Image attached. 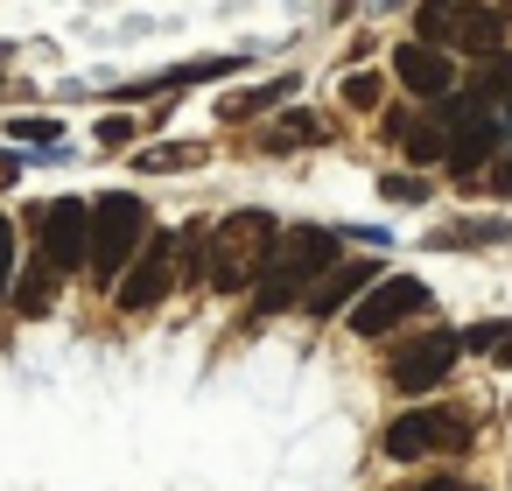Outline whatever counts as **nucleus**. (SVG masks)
<instances>
[{"mask_svg": "<svg viewBox=\"0 0 512 491\" xmlns=\"http://www.w3.org/2000/svg\"><path fill=\"white\" fill-rule=\"evenodd\" d=\"M330 267H337V232H330V225L288 232V239L267 253V267L253 274V309H267V316L295 309L302 288H316V274H330Z\"/></svg>", "mask_w": 512, "mask_h": 491, "instance_id": "1", "label": "nucleus"}, {"mask_svg": "<svg viewBox=\"0 0 512 491\" xmlns=\"http://www.w3.org/2000/svg\"><path fill=\"white\" fill-rule=\"evenodd\" d=\"M281 246V225H274V211H232L218 232H204V281L211 288H225V295H239L260 267H267V253Z\"/></svg>", "mask_w": 512, "mask_h": 491, "instance_id": "2", "label": "nucleus"}, {"mask_svg": "<svg viewBox=\"0 0 512 491\" xmlns=\"http://www.w3.org/2000/svg\"><path fill=\"white\" fill-rule=\"evenodd\" d=\"M141 239H148V204H141L134 190H106V197L92 204V253H85V267H92L99 281H120V267L134 260Z\"/></svg>", "mask_w": 512, "mask_h": 491, "instance_id": "3", "label": "nucleus"}, {"mask_svg": "<svg viewBox=\"0 0 512 491\" xmlns=\"http://www.w3.org/2000/svg\"><path fill=\"white\" fill-rule=\"evenodd\" d=\"M435 120H442V162L470 183V176L491 162L498 134H505V127H498V113H491V106H477V99H449Z\"/></svg>", "mask_w": 512, "mask_h": 491, "instance_id": "4", "label": "nucleus"}, {"mask_svg": "<svg viewBox=\"0 0 512 491\" xmlns=\"http://www.w3.org/2000/svg\"><path fill=\"white\" fill-rule=\"evenodd\" d=\"M169 288H176V239H169V232H148V239L134 246V260L120 267L113 302H120L127 316H141V309H155Z\"/></svg>", "mask_w": 512, "mask_h": 491, "instance_id": "5", "label": "nucleus"}, {"mask_svg": "<svg viewBox=\"0 0 512 491\" xmlns=\"http://www.w3.org/2000/svg\"><path fill=\"white\" fill-rule=\"evenodd\" d=\"M36 232H43V260L57 274H78L92 253V204L85 197H50L36 204Z\"/></svg>", "mask_w": 512, "mask_h": 491, "instance_id": "6", "label": "nucleus"}, {"mask_svg": "<svg viewBox=\"0 0 512 491\" xmlns=\"http://www.w3.org/2000/svg\"><path fill=\"white\" fill-rule=\"evenodd\" d=\"M463 442H470V414H456V407H414V414H400L386 428V456L393 463H414L428 449H463Z\"/></svg>", "mask_w": 512, "mask_h": 491, "instance_id": "7", "label": "nucleus"}, {"mask_svg": "<svg viewBox=\"0 0 512 491\" xmlns=\"http://www.w3.org/2000/svg\"><path fill=\"white\" fill-rule=\"evenodd\" d=\"M421 302H428V281H421V274H386V281H372V288L351 302V330H358V337H386V330L407 323Z\"/></svg>", "mask_w": 512, "mask_h": 491, "instance_id": "8", "label": "nucleus"}, {"mask_svg": "<svg viewBox=\"0 0 512 491\" xmlns=\"http://www.w3.org/2000/svg\"><path fill=\"white\" fill-rule=\"evenodd\" d=\"M456 330H421L414 344H400L393 351V386L400 393H428V386H442L449 372H456Z\"/></svg>", "mask_w": 512, "mask_h": 491, "instance_id": "9", "label": "nucleus"}, {"mask_svg": "<svg viewBox=\"0 0 512 491\" xmlns=\"http://www.w3.org/2000/svg\"><path fill=\"white\" fill-rule=\"evenodd\" d=\"M393 78H400L414 99H449V92H456V64H449L435 43H400V50H393Z\"/></svg>", "mask_w": 512, "mask_h": 491, "instance_id": "10", "label": "nucleus"}, {"mask_svg": "<svg viewBox=\"0 0 512 491\" xmlns=\"http://www.w3.org/2000/svg\"><path fill=\"white\" fill-rule=\"evenodd\" d=\"M379 274L365 267V260H351V267H330V274H316V288H309V316H337V309H351V295H365Z\"/></svg>", "mask_w": 512, "mask_h": 491, "instance_id": "11", "label": "nucleus"}, {"mask_svg": "<svg viewBox=\"0 0 512 491\" xmlns=\"http://www.w3.org/2000/svg\"><path fill=\"white\" fill-rule=\"evenodd\" d=\"M505 22H512V15H498V8H463L449 36H456L463 50H477V57H491V50H505Z\"/></svg>", "mask_w": 512, "mask_h": 491, "instance_id": "12", "label": "nucleus"}, {"mask_svg": "<svg viewBox=\"0 0 512 491\" xmlns=\"http://www.w3.org/2000/svg\"><path fill=\"white\" fill-rule=\"evenodd\" d=\"M316 141H330V120H316L309 106H302V113H281V127L260 134V148H274V155H288V148H316Z\"/></svg>", "mask_w": 512, "mask_h": 491, "instance_id": "13", "label": "nucleus"}, {"mask_svg": "<svg viewBox=\"0 0 512 491\" xmlns=\"http://www.w3.org/2000/svg\"><path fill=\"white\" fill-rule=\"evenodd\" d=\"M505 239H512V225H505V218H470V225L435 232V246H442V253H463V246H505Z\"/></svg>", "mask_w": 512, "mask_h": 491, "instance_id": "14", "label": "nucleus"}, {"mask_svg": "<svg viewBox=\"0 0 512 491\" xmlns=\"http://www.w3.org/2000/svg\"><path fill=\"white\" fill-rule=\"evenodd\" d=\"M15 309H22V316H50V309H57V267H50V260L22 274V288H15Z\"/></svg>", "mask_w": 512, "mask_h": 491, "instance_id": "15", "label": "nucleus"}, {"mask_svg": "<svg viewBox=\"0 0 512 491\" xmlns=\"http://www.w3.org/2000/svg\"><path fill=\"white\" fill-rule=\"evenodd\" d=\"M288 99V78H274V85H253V92H239V99H225V113L218 120H232V127H246V120H260L267 106H281Z\"/></svg>", "mask_w": 512, "mask_h": 491, "instance_id": "16", "label": "nucleus"}, {"mask_svg": "<svg viewBox=\"0 0 512 491\" xmlns=\"http://www.w3.org/2000/svg\"><path fill=\"white\" fill-rule=\"evenodd\" d=\"M386 134H393L414 162H435V155H442V120H435V113H428V120H414V127H407V120H393Z\"/></svg>", "mask_w": 512, "mask_h": 491, "instance_id": "17", "label": "nucleus"}, {"mask_svg": "<svg viewBox=\"0 0 512 491\" xmlns=\"http://www.w3.org/2000/svg\"><path fill=\"white\" fill-rule=\"evenodd\" d=\"M197 162H204V148H197V141H162V148H141V155H134V169H141V176H162V169H197Z\"/></svg>", "mask_w": 512, "mask_h": 491, "instance_id": "18", "label": "nucleus"}, {"mask_svg": "<svg viewBox=\"0 0 512 491\" xmlns=\"http://www.w3.org/2000/svg\"><path fill=\"white\" fill-rule=\"evenodd\" d=\"M379 99H386V85H379L372 71H351V78H344V106H351V113H372Z\"/></svg>", "mask_w": 512, "mask_h": 491, "instance_id": "19", "label": "nucleus"}, {"mask_svg": "<svg viewBox=\"0 0 512 491\" xmlns=\"http://www.w3.org/2000/svg\"><path fill=\"white\" fill-rule=\"evenodd\" d=\"M512 337V323H470L463 337H456V351H498Z\"/></svg>", "mask_w": 512, "mask_h": 491, "instance_id": "20", "label": "nucleus"}, {"mask_svg": "<svg viewBox=\"0 0 512 491\" xmlns=\"http://www.w3.org/2000/svg\"><path fill=\"white\" fill-rule=\"evenodd\" d=\"M379 190H386L393 204H421V197H428V176H386Z\"/></svg>", "mask_w": 512, "mask_h": 491, "instance_id": "21", "label": "nucleus"}, {"mask_svg": "<svg viewBox=\"0 0 512 491\" xmlns=\"http://www.w3.org/2000/svg\"><path fill=\"white\" fill-rule=\"evenodd\" d=\"M8 288H15V225L0 218V295H8Z\"/></svg>", "mask_w": 512, "mask_h": 491, "instance_id": "22", "label": "nucleus"}, {"mask_svg": "<svg viewBox=\"0 0 512 491\" xmlns=\"http://www.w3.org/2000/svg\"><path fill=\"white\" fill-rule=\"evenodd\" d=\"M127 141H134V120H120V113L99 120V148H127Z\"/></svg>", "mask_w": 512, "mask_h": 491, "instance_id": "23", "label": "nucleus"}, {"mask_svg": "<svg viewBox=\"0 0 512 491\" xmlns=\"http://www.w3.org/2000/svg\"><path fill=\"white\" fill-rule=\"evenodd\" d=\"M64 127L57 120H15V141H57Z\"/></svg>", "mask_w": 512, "mask_h": 491, "instance_id": "24", "label": "nucleus"}, {"mask_svg": "<svg viewBox=\"0 0 512 491\" xmlns=\"http://www.w3.org/2000/svg\"><path fill=\"white\" fill-rule=\"evenodd\" d=\"M491 190H498V197H512V155H505V169L491 176Z\"/></svg>", "mask_w": 512, "mask_h": 491, "instance_id": "25", "label": "nucleus"}, {"mask_svg": "<svg viewBox=\"0 0 512 491\" xmlns=\"http://www.w3.org/2000/svg\"><path fill=\"white\" fill-rule=\"evenodd\" d=\"M414 491H463L456 477H428V484H414Z\"/></svg>", "mask_w": 512, "mask_h": 491, "instance_id": "26", "label": "nucleus"}, {"mask_svg": "<svg viewBox=\"0 0 512 491\" xmlns=\"http://www.w3.org/2000/svg\"><path fill=\"white\" fill-rule=\"evenodd\" d=\"M498 365H512V344H498Z\"/></svg>", "mask_w": 512, "mask_h": 491, "instance_id": "27", "label": "nucleus"}, {"mask_svg": "<svg viewBox=\"0 0 512 491\" xmlns=\"http://www.w3.org/2000/svg\"><path fill=\"white\" fill-rule=\"evenodd\" d=\"M498 127H512V92H505V120H498Z\"/></svg>", "mask_w": 512, "mask_h": 491, "instance_id": "28", "label": "nucleus"}, {"mask_svg": "<svg viewBox=\"0 0 512 491\" xmlns=\"http://www.w3.org/2000/svg\"><path fill=\"white\" fill-rule=\"evenodd\" d=\"M0 85H8V78H0Z\"/></svg>", "mask_w": 512, "mask_h": 491, "instance_id": "29", "label": "nucleus"}, {"mask_svg": "<svg viewBox=\"0 0 512 491\" xmlns=\"http://www.w3.org/2000/svg\"><path fill=\"white\" fill-rule=\"evenodd\" d=\"M505 414H512V407H505Z\"/></svg>", "mask_w": 512, "mask_h": 491, "instance_id": "30", "label": "nucleus"}]
</instances>
